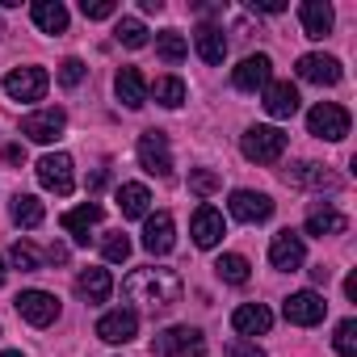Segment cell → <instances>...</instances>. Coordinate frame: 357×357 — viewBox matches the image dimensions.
Instances as JSON below:
<instances>
[{
	"label": "cell",
	"mask_w": 357,
	"mask_h": 357,
	"mask_svg": "<svg viewBox=\"0 0 357 357\" xmlns=\"http://www.w3.org/2000/svg\"><path fill=\"white\" fill-rule=\"evenodd\" d=\"M38 185H43V190H51V194H59V198H68V194L76 190L72 155H63V151L43 155V160H38Z\"/></svg>",
	"instance_id": "obj_5"
},
{
	"label": "cell",
	"mask_w": 357,
	"mask_h": 357,
	"mask_svg": "<svg viewBox=\"0 0 357 357\" xmlns=\"http://www.w3.org/2000/svg\"><path fill=\"white\" fill-rule=\"evenodd\" d=\"M231 324H236L240 336H265V332L273 328V311H269L265 303H244V307H236Z\"/></svg>",
	"instance_id": "obj_20"
},
{
	"label": "cell",
	"mask_w": 357,
	"mask_h": 357,
	"mask_svg": "<svg viewBox=\"0 0 357 357\" xmlns=\"http://www.w3.org/2000/svg\"><path fill=\"white\" fill-rule=\"evenodd\" d=\"M9 257H13V265H17L22 273H38V269H43V257H38V248H34V244H26V240H17Z\"/></svg>",
	"instance_id": "obj_36"
},
{
	"label": "cell",
	"mask_w": 357,
	"mask_h": 357,
	"mask_svg": "<svg viewBox=\"0 0 357 357\" xmlns=\"http://www.w3.org/2000/svg\"><path fill=\"white\" fill-rule=\"evenodd\" d=\"M155 55H160L164 63H181V59L190 55L185 34H181V30H164V34H155Z\"/></svg>",
	"instance_id": "obj_30"
},
{
	"label": "cell",
	"mask_w": 357,
	"mask_h": 357,
	"mask_svg": "<svg viewBox=\"0 0 357 357\" xmlns=\"http://www.w3.org/2000/svg\"><path fill=\"white\" fill-rule=\"evenodd\" d=\"M240 151H244V160H252V164H278L282 151H286V135H282L278 126H252V130H244Z\"/></svg>",
	"instance_id": "obj_3"
},
{
	"label": "cell",
	"mask_w": 357,
	"mask_h": 357,
	"mask_svg": "<svg viewBox=\"0 0 357 357\" xmlns=\"http://www.w3.org/2000/svg\"><path fill=\"white\" fill-rule=\"evenodd\" d=\"M265 109H269V118H294L298 114V89L290 80H269L265 84Z\"/></svg>",
	"instance_id": "obj_19"
},
{
	"label": "cell",
	"mask_w": 357,
	"mask_h": 357,
	"mask_svg": "<svg viewBox=\"0 0 357 357\" xmlns=\"http://www.w3.org/2000/svg\"><path fill=\"white\" fill-rule=\"evenodd\" d=\"M286 0H252V13H282Z\"/></svg>",
	"instance_id": "obj_41"
},
{
	"label": "cell",
	"mask_w": 357,
	"mask_h": 357,
	"mask_svg": "<svg viewBox=\"0 0 357 357\" xmlns=\"http://www.w3.org/2000/svg\"><path fill=\"white\" fill-rule=\"evenodd\" d=\"M223 215L215 211V206H198L194 211V244L198 248H215L219 240H223Z\"/></svg>",
	"instance_id": "obj_23"
},
{
	"label": "cell",
	"mask_w": 357,
	"mask_h": 357,
	"mask_svg": "<svg viewBox=\"0 0 357 357\" xmlns=\"http://www.w3.org/2000/svg\"><path fill=\"white\" fill-rule=\"evenodd\" d=\"M215 273H219L223 282H231V286H244V282L252 278V265H248L240 252H227V257L215 261Z\"/></svg>",
	"instance_id": "obj_31"
},
{
	"label": "cell",
	"mask_w": 357,
	"mask_h": 357,
	"mask_svg": "<svg viewBox=\"0 0 357 357\" xmlns=\"http://www.w3.org/2000/svg\"><path fill=\"white\" fill-rule=\"evenodd\" d=\"M101 257L114 261V265H122V261L130 257V240H126V231H105V240H101Z\"/></svg>",
	"instance_id": "obj_35"
},
{
	"label": "cell",
	"mask_w": 357,
	"mask_h": 357,
	"mask_svg": "<svg viewBox=\"0 0 357 357\" xmlns=\"http://www.w3.org/2000/svg\"><path fill=\"white\" fill-rule=\"evenodd\" d=\"M307 261V248H303V236L298 231H278L273 236V244H269V265L273 269H282V273H294L298 265Z\"/></svg>",
	"instance_id": "obj_10"
},
{
	"label": "cell",
	"mask_w": 357,
	"mask_h": 357,
	"mask_svg": "<svg viewBox=\"0 0 357 357\" xmlns=\"http://www.w3.org/2000/svg\"><path fill=\"white\" fill-rule=\"evenodd\" d=\"M206 353V340L198 328L190 324H176V328H164L155 340H151V357H202Z\"/></svg>",
	"instance_id": "obj_2"
},
{
	"label": "cell",
	"mask_w": 357,
	"mask_h": 357,
	"mask_svg": "<svg viewBox=\"0 0 357 357\" xmlns=\"http://www.w3.org/2000/svg\"><path fill=\"white\" fill-rule=\"evenodd\" d=\"M47 84H51V76H47L43 68H13V72L5 76V93H9L13 101H43Z\"/></svg>",
	"instance_id": "obj_8"
},
{
	"label": "cell",
	"mask_w": 357,
	"mask_h": 357,
	"mask_svg": "<svg viewBox=\"0 0 357 357\" xmlns=\"http://www.w3.org/2000/svg\"><path fill=\"white\" fill-rule=\"evenodd\" d=\"M298 22H303L307 38H324L332 30V5H328V0H303V5H298Z\"/></svg>",
	"instance_id": "obj_22"
},
{
	"label": "cell",
	"mask_w": 357,
	"mask_h": 357,
	"mask_svg": "<svg viewBox=\"0 0 357 357\" xmlns=\"http://www.w3.org/2000/svg\"><path fill=\"white\" fill-rule=\"evenodd\" d=\"M97 336H101L105 344H126V340H135V336H139V315H135L130 307L105 311V315L97 319Z\"/></svg>",
	"instance_id": "obj_12"
},
{
	"label": "cell",
	"mask_w": 357,
	"mask_h": 357,
	"mask_svg": "<svg viewBox=\"0 0 357 357\" xmlns=\"http://www.w3.org/2000/svg\"><path fill=\"white\" fill-rule=\"evenodd\" d=\"M227 357H265V349L252 344V340H244V336H236V340L227 344Z\"/></svg>",
	"instance_id": "obj_40"
},
{
	"label": "cell",
	"mask_w": 357,
	"mask_h": 357,
	"mask_svg": "<svg viewBox=\"0 0 357 357\" xmlns=\"http://www.w3.org/2000/svg\"><path fill=\"white\" fill-rule=\"evenodd\" d=\"M126 298L147 307V311H168L181 303V278L172 269H160V265H147V269H135L126 282H122Z\"/></svg>",
	"instance_id": "obj_1"
},
{
	"label": "cell",
	"mask_w": 357,
	"mask_h": 357,
	"mask_svg": "<svg viewBox=\"0 0 357 357\" xmlns=\"http://www.w3.org/2000/svg\"><path fill=\"white\" fill-rule=\"evenodd\" d=\"M172 244H176V223H172V215H168V211L147 215V227H143V248H147L151 257H164V252H172Z\"/></svg>",
	"instance_id": "obj_15"
},
{
	"label": "cell",
	"mask_w": 357,
	"mask_h": 357,
	"mask_svg": "<svg viewBox=\"0 0 357 357\" xmlns=\"http://www.w3.org/2000/svg\"><path fill=\"white\" fill-rule=\"evenodd\" d=\"M269 76H273V63H269V55H248L240 68H236V89L240 93H257V89H265L269 84Z\"/></svg>",
	"instance_id": "obj_17"
},
{
	"label": "cell",
	"mask_w": 357,
	"mask_h": 357,
	"mask_svg": "<svg viewBox=\"0 0 357 357\" xmlns=\"http://www.w3.org/2000/svg\"><path fill=\"white\" fill-rule=\"evenodd\" d=\"M5 160H9V164H26V147H17V143L5 147Z\"/></svg>",
	"instance_id": "obj_42"
},
{
	"label": "cell",
	"mask_w": 357,
	"mask_h": 357,
	"mask_svg": "<svg viewBox=\"0 0 357 357\" xmlns=\"http://www.w3.org/2000/svg\"><path fill=\"white\" fill-rule=\"evenodd\" d=\"M0 357H22V353H0Z\"/></svg>",
	"instance_id": "obj_47"
},
{
	"label": "cell",
	"mask_w": 357,
	"mask_h": 357,
	"mask_svg": "<svg viewBox=\"0 0 357 357\" xmlns=\"http://www.w3.org/2000/svg\"><path fill=\"white\" fill-rule=\"evenodd\" d=\"M147 206H151V194L147 185H118V211L122 219H147Z\"/></svg>",
	"instance_id": "obj_27"
},
{
	"label": "cell",
	"mask_w": 357,
	"mask_h": 357,
	"mask_svg": "<svg viewBox=\"0 0 357 357\" xmlns=\"http://www.w3.org/2000/svg\"><path fill=\"white\" fill-rule=\"evenodd\" d=\"M84 72H89V68H84L80 59H63V63H59V84H63V89H76V84L84 80Z\"/></svg>",
	"instance_id": "obj_39"
},
{
	"label": "cell",
	"mask_w": 357,
	"mask_h": 357,
	"mask_svg": "<svg viewBox=\"0 0 357 357\" xmlns=\"http://www.w3.org/2000/svg\"><path fill=\"white\" fill-rule=\"evenodd\" d=\"M63 126H68V114H63L59 105H51V109H38V114L22 118V135H26L30 143H55V139L63 135Z\"/></svg>",
	"instance_id": "obj_9"
},
{
	"label": "cell",
	"mask_w": 357,
	"mask_h": 357,
	"mask_svg": "<svg viewBox=\"0 0 357 357\" xmlns=\"http://www.w3.org/2000/svg\"><path fill=\"white\" fill-rule=\"evenodd\" d=\"M286 181L290 185H303V190H340V172H332L328 164H315V160H303L286 172Z\"/></svg>",
	"instance_id": "obj_13"
},
{
	"label": "cell",
	"mask_w": 357,
	"mask_h": 357,
	"mask_svg": "<svg viewBox=\"0 0 357 357\" xmlns=\"http://www.w3.org/2000/svg\"><path fill=\"white\" fill-rule=\"evenodd\" d=\"M101 215H105V211H101L97 202H84V206L68 211V215H63L59 223H63V231H68V236H72L76 244H89V231H93V227L101 223Z\"/></svg>",
	"instance_id": "obj_21"
},
{
	"label": "cell",
	"mask_w": 357,
	"mask_h": 357,
	"mask_svg": "<svg viewBox=\"0 0 357 357\" xmlns=\"http://www.w3.org/2000/svg\"><path fill=\"white\" fill-rule=\"evenodd\" d=\"M328 278H332V269H328V265H315V269H311V282H328Z\"/></svg>",
	"instance_id": "obj_44"
},
{
	"label": "cell",
	"mask_w": 357,
	"mask_h": 357,
	"mask_svg": "<svg viewBox=\"0 0 357 357\" xmlns=\"http://www.w3.org/2000/svg\"><path fill=\"white\" fill-rule=\"evenodd\" d=\"M80 13H84L89 22H105V17H114V13H118V5H114V0H84Z\"/></svg>",
	"instance_id": "obj_38"
},
{
	"label": "cell",
	"mask_w": 357,
	"mask_h": 357,
	"mask_svg": "<svg viewBox=\"0 0 357 357\" xmlns=\"http://www.w3.org/2000/svg\"><path fill=\"white\" fill-rule=\"evenodd\" d=\"M155 101L164 105V109H176V105H181L185 101V84L181 80H176V76H164V80H155Z\"/></svg>",
	"instance_id": "obj_33"
},
{
	"label": "cell",
	"mask_w": 357,
	"mask_h": 357,
	"mask_svg": "<svg viewBox=\"0 0 357 357\" xmlns=\"http://www.w3.org/2000/svg\"><path fill=\"white\" fill-rule=\"evenodd\" d=\"M114 38H118L122 47L139 51V47H147V26H143L139 17H118V26H114Z\"/></svg>",
	"instance_id": "obj_32"
},
{
	"label": "cell",
	"mask_w": 357,
	"mask_h": 357,
	"mask_svg": "<svg viewBox=\"0 0 357 357\" xmlns=\"http://www.w3.org/2000/svg\"><path fill=\"white\" fill-rule=\"evenodd\" d=\"M298 76L307 80V84H340V59H332V55H303L298 59Z\"/></svg>",
	"instance_id": "obj_16"
},
{
	"label": "cell",
	"mask_w": 357,
	"mask_h": 357,
	"mask_svg": "<svg viewBox=\"0 0 357 357\" xmlns=\"http://www.w3.org/2000/svg\"><path fill=\"white\" fill-rule=\"evenodd\" d=\"M349 227V219L340 215V211H332V206H315L311 215H307V236H340Z\"/></svg>",
	"instance_id": "obj_28"
},
{
	"label": "cell",
	"mask_w": 357,
	"mask_h": 357,
	"mask_svg": "<svg viewBox=\"0 0 357 357\" xmlns=\"http://www.w3.org/2000/svg\"><path fill=\"white\" fill-rule=\"evenodd\" d=\"M219 172L215 168H194L190 172V194H198V198H211V194H219Z\"/></svg>",
	"instance_id": "obj_34"
},
{
	"label": "cell",
	"mask_w": 357,
	"mask_h": 357,
	"mask_svg": "<svg viewBox=\"0 0 357 357\" xmlns=\"http://www.w3.org/2000/svg\"><path fill=\"white\" fill-rule=\"evenodd\" d=\"M76 290H80V298H89V303H105V298L114 294V278H109V269L89 265V269H80Z\"/></svg>",
	"instance_id": "obj_24"
},
{
	"label": "cell",
	"mask_w": 357,
	"mask_h": 357,
	"mask_svg": "<svg viewBox=\"0 0 357 357\" xmlns=\"http://www.w3.org/2000/svg\"><path fill=\"white\" fill-rule=\"evenodd\" d=\"M307 130H311L315 139L340 143V139L349 135V109L336 105V101H319V105H311V114H307Z\"/></svg>",
	"instance_id": "obj_4"
},
{
	"label": "cell",
	"mask_w": 357,
	"mask_h": 357,
	"mask_svg": "<svg viewBox=\"0 0 357 357\" xmlns=\"http://www.w3.org/2000/svg\"><path fill=\"white\" fill-rule=\"evenodd\" d=\"M344 294H349V298H357V273H349V278H344Z\"/></svg>",
	"instance_id": "obj_45"
},
{
	"label": "cell",
	"mask_w": 357,
	"mask_h": 357,
	"mask_svg": "<svg viewBox=\"0 0 357 357\" xmlns=\"http://www.w3.org/2000/svg\"><path fill=\"white\" fill-rule=\"evenodd\" d=\"M0 286H5V261H0Z\"/></svg>",
	"instance_id": "obj_46"
},
{
	"label": "cell",
	"mask_w": 357,
	"mask_h": 357,
	"mask_svg": "<svg viewBox=\"0 0 357 357\" xmlns=\"http://www.w3.org/2000/svg\"><path fill=\"white\" fill-rule=\"evenodd\" d=\"M114 93H118V101L126 109H143L147 105V80H143V72L139 68H122L114 76Z\"/></svg>",
	"instance_id": "obj_18"
},
{
	"label": "cell",
	"mask_w": 357,
	"mask_h": 357,
	"mask_svg": "<svg viewBox=\"0 0 357 357\" xmlns=\"http://www.w3.org/2000/svg\"><path fill=\"white\" fill-rule=\"evenodd\" d=\"M9 215H13L17 227H43V219H47V211H43V202H38L34 194H13Z\"/></svg>",
	"instance_id": "obj_29"
},
{
	"label": "cell",
	"mask_w": 357,
	"mask_h": 357,
	"mask_svg": "<svg viewBox=\"0 0 357 357\" xmlns=\"http://www.w3.org/2000/svg\"><path fill=\"white\" fill-rule=\"evenodd\" d=\"M30 17L43 34H63L68 30V9L59 5V0H34L30 5Z\"/></svg>",
	"instance_id": "obj_25"
},
{
	"label": "cell",
	"mask_w": 357,
	"mask_h": 357,
	"mask_svg": "<svg viewBox=\"0 0 357 357\" xmlns=\"http://www.w3.org/2000/svg\"><path fill=\"white\" fill-rule=\"evenodd\" d=\"M336 353L340 357H353L357 353V319H340V328H336Z\"/></svg>",
	"instance_id": "obj_37"
},
{
	"label": "cell",
	"mask_w": 357,
	"mask_h": 357,
	"mask_svg": "<svg viewBox=\"0 0 357 357\" xmlns=\"http://www.w3.org/2000/svg\"><path fill=\"white\" fill-rule=\"evenodd\" d=\"M13 303H17L22 319H26V324H34V328H47V324H55V319H59V298H55V294H47V290H22Z\"/></svg>",
	"instance_id": "obj_7"
},
{
	"label": "cell",
	"mask_w": 357,
	"mask_h": 357,
	"mask_svg": "<svg viewBox=\"0 0 357 357\" xmlns=\"http://www.w3.org/2000/svg\"><path fill=\"white\" fill-rule=\"evenodd\" d=\"M194 47H198L202 63H223V55H227V38H223V30H219V26H198Z\"/></svg>",
	"instance_id": "obj_26"
},
{
	"label": "cell",
	"mask_w": 357,
	"mask_h": 357,
	"mask_svg": "<svg viewBox=\"0 0 357 357\" xmlns=\"http://www.w3.org/2000/svg\"><path fill=\"white\" fill-rule=\"evenodd\" d=\"M282 311H286L290 324H298V328H315V324L328 315V303H324L315 290H298V294H290V298L282 303Z\"/></svg>",
	"instance_id": "obj_11"
},
{
	"label": "cell",
	"mask_w": 357,
	"mask_h": 357,
	"mask_svg": "<svg viewBox=\"0 0 357 357\" xmlns=\"http://www.w3.org/2000/svg\"><path fill=\"white\" fill-rule=\"evenodd\" d=\"M47 261L63 265V261H68V248H63V244H51V248H47Z\"/></svg>",
	"instance_id": "obj_43"
},
{
	"label": "cell",
	"mask_w": 357,
	"mask_h": 357,
	"mask_svg": "<svg viewBox=\"0 0 357 357\" xmlns=\"http://www.w3.org/2000/svg\"><path fill=\"white\" fill-rule=\"evenodd\" d=\"M135 151H139V164L151 176H168L172 172V151H168V135L164 130H143Z\"/></svg>",
	"instance_id": "obj_6"
},
{
	"label": "cell",
	"mask_w": 357,
	"mask_h": 357,
	"mask_svg": "<svg viewBox=\"0 0 357 357\" xmlns=\"http://www.w3.org/2000/svg\"><path fill=\"white\" fill-rule=\"evenodd\" d=\"M227 211H231V219H240V223H265V219L273 215V198H269V194H252V190H236L231 202H227Z\"/></svg>",
	"instance_id": "obj_14"
}]
</instances>
